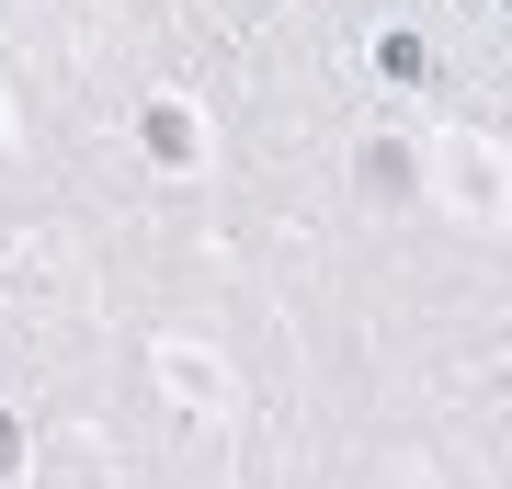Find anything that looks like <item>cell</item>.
I'll return each mask as SVG.
<instances>
[{
  "label": "cell",
  "instance_id": "7a4b0ae2",
  "mask_svg": "<svg viewBox=\"0 0 512 489\" xmlns=\"http://www.w3.org/2000/svg\"><path fill=\"white\" fill-rule=\"evenodd\" d=\"M23 467V433H12V421H0V478H12Z\"/></svg>",
  "mask_w": 512,
  "mask_h": 489
},
{
  "label": "cell",
  "instance_id": "6da1fadb",
  "mask_svg": "<svg viewBox=\"0 0 512 489\" xmlns=\"http://www.w3.org/2000/svg\"><path fill=\"white\" fill-rule=\"evenodd\" d=\"M365 194H376V205H410V194H421V160H410L399 137H376V148H365Z\"/></svg>",
  "mask_w": 512,
  "mask_h": 489
}]
</instances>
